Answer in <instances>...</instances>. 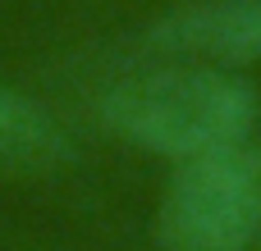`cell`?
Segmentation results:
<instances>
[{
    "label": "cell",
    "mask_w": 261,
    "mask_h": 251,
    "mask_svg": "<svg viewBox=\"0 0 261 251\" xmlns=\"http://www.w3.org/2000/svg\"><path fill=\"white\" fill-rule=\"evenodd\" d=\"M96 123L165 169L261 137V91L248 73L147 59L96 96Z\"/></svg>",
    "instance_id": "1"
},
{
    "label": "cell",
    "mask_w": 261,
    "mask_h": 251,
    "mask_svg": "<svg viewBox=\"0 0 261 251\" xmlns=\"http://www.w3.org/2000/svg\"><path fill=\"white\" fill-rule=\"evenodd\" d=\"M156 251H261V137L165 169Z\"/></svg>",
    "instance_id": "2"
},
{
    "label": "cell",
    "mask_w": 261,
    "mask_h": 251,
    "mask_svg": "<svg viewBox=\"0 0 261 251\" xmlns=\"http://www.w3.org/2000/svg\"><path fill=\"white\" fill-rule=\"evenodd\" d=\"M147 59L248 73L261 64V0H179L142 27Z\"/></svg>",
    "instance_id": "3"
},
{
    "label": "cell",
    "mask_w": 261,
    "mask_h": 251,
    "mask_svg": "<svg viewBox=\"0 0 261 251\" xmlns=\"http://www.w3.org/2000/svg\"><path fill=\"white\" fill-rule=\"evenodd\" d=\"M73 165V133L60 114L0 78V178L5 183H41Z\"/></svg>",
    "instance_id": "4"
}]
</instances>
